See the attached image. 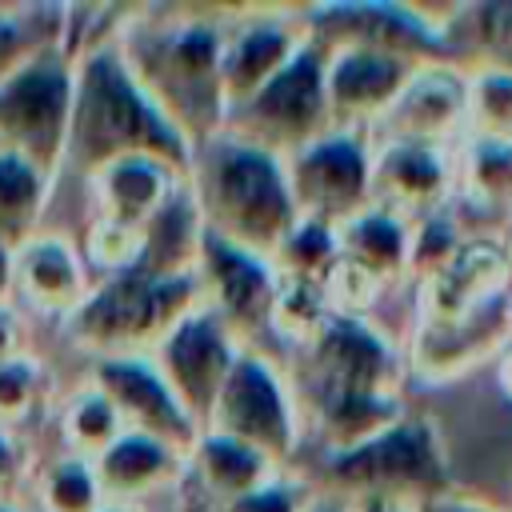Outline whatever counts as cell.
I'll use <instances>...</instances> for the list:
<instances>
[{
  "label": "cell",
  "mask_w": 512,
  "mask_h": 512,
  "mask_svg": "<svg viewBox=\"0 0 512 512\" xmlns=\"http://www.w3.org/2000/svg\"><path fill=\"white\" fill-rule=\"evenodd\" d=\"M304 392L332 452H344L400 420V364L392 344L360 316L328 312L304 352Z\"/></svg>",
  "instance_id": "6da1fadb"
},
{
  "label": "cell",
  "mask_w": 512,
  "mask_h": 512,
  "mask_svg": "<svg viewBox=\"0 0 512 512\" xmlns=\"http://www.w3.org/2000/svg\"><path fill=\"white\" fill-rule=\"evenodd\" d=\"M148 156L180 176L192 168V144L172 128V120L144 96L132 68L116 44H96L76 60V96L64 160L96 176L116 160Z\"/></svg>",
  "instance_id": "7a4b0ae2"
},
{
  "label": "cell",
  "mask_w": 512,
  "mask_h": 512,
  "mask_svg": "<svg viewBox=\"0 0 512 512\" xmlns=\"http://www.w3.org/2000/svg\"><path fill=\"white\" fill-rule=\"evenodd\" d=\"M228 28L176 16L144 28H128L116 40L124 64L132 68L144 96L172 120V128L192 144V152L224 132V84H220V56H224Z\"/></svg>",
  "instance_id": "3957f363"
},
{
  "label": "cell",
  "mask_w": 512,
  "mask_h": 512,
  "mask_svg": "<svg viewBox=\"0 0 512 512\" xmlns=\"http://www.w3.org/2000/svg\"><path fill=\"white\" fill-rule=\"evenodd\" d=\"M188 188L212 236L268 260L300 220L284 160L228 132H216L192 152Z\"/></svg>",
  "instance_id": "277c9868"
},
{
  "label": "cell",
  "mask_w": 512,
  "mask_h": 512,
  "mask_svg": "<svg viewBox=\"0 0 512 512\" xmlns=\"http://www.w3.org/2000/svg\"><path fill=\"white\" fill-rule=\"evenodd\" d=\"M200 308V276L192 272H108L100 288H88L72 312V336L100 356H144L188 312Z\"/></svg>",
  "instance_id": "5b68a950"
},
{
  "label": "cell",
  "mask_w": 512,
  "mask_h": 512,
  "mask_svg": "<svg viewBox=\"0 0 512 512\" xmlns=\"http://www.w3.org/2000/svg\"><path fill=\"white\" fill-rule=\"evenodd\" d=\"M328 480L336 492L348 500H400V504H420L428 496L444 492L448 468L440 440L432 424L416 416H400L376 436L332 452L328 460Z\"/></svg>",
  "instance_id": "8992f818"
},
{
  "label": "cell",
  "mask_w": 512,
  "mask_h": 512,
  "mask_svg": "<svg viewBox=\"0 0 512 512\" xmlns=\"http://www.w3.org/2000/svg\"><path fill=\"white\" fill-rule=\"evenodd\" d=\"M332 128L328 92H324V48L304 40V48L248 100L228 108L224 132L248 140L272 156H292L308 140Z\"/></svg>",
  "instance_id": "52a82bcc"
},
{
  "label": "cell",
  "mask_w": 512,
  "mask_h": 512,
  "mask_svg": "<svg viewBox=\"0 0 512 512\" xmlns=\"http://www.w3.org/2000/svg\"><path fill=\"white\" fill-rule=\"evenodd\" d=\"M76 96V60L52 44L0 84V148L24 156L40 172L64 160Z\"/></svg>",
  "instance_id": "ba28073f"
},
{
  "label": "cell",
  "mask_w": 512,
  "mask_h": 512,
  "mask_svg": "<svg viewBox=\"0 0 512 512\" xmlns=\"http://www.w3.org/2000/svg\"><path fill=\"white\" fill-rule=\"evenodd\" d=\"M304 36L324 48H372L412 64H456L440 32V16L416 4H320L300 12Z\"/></svg>",
  "instance_id": "9c48e42d"
},
{
  "label": "cell",
  "mask_w": 512,
  "mask_h": 512,
  "mask_svg": "<svg viewBox=\"0 0 512 512\" xmlns=\"http://www.w3.org/2000/svg\"><path fill=\"white\" fill-rule=\"evenodd\" d=\"M296 212L328 228L348 224L372 204V152L356 128H328L292 156H284Z\"/></svg>",
  "instance_id": "30bf717a"
},
{
  "label": "cell",
  "mask_w": 512,
  "mask_h": 512,
  "mask_svg": "<svg viewBox=\"0 0 512 512\" xmlns=\"http://www.w3.org/2000/svg\"><path fill=\"white\" fill-rule=\"evenodd\" d=\"M204 432L240 440L272 464L292 456V448L300 440V416H296V404H292L284 380L260 352L236 356V364L208 412Z\"/></svg>",
  "instance_id": "8fae6325"
},
{
  "label": "cell",
  "mask_w": 512,
  "mask_h": 512,
  "mask_svg": "<svg viewBox=\"0 0 512 512\" xmlns=\"http://www.w3.org/2000/svg\"><path fill=\"white\" fill-rule=\"evenodd\" d=\"M240 348H236V332L220 320V312H212L208 304H200L196 312H188L160 344H156V372L164 376V384L172 388V396L184 404V412L200 424H208V412L236 364Z\"/></svg>",
  "instance_id": "7c38bea8"
},
{
  "label": "cell",
  "mask_w": 512,
  "mask_h": 512,
  "mask_svg": "<svg viewBox=\"0 0 512 512\" xmlns=\"http://www.w3.org/2000/svg\"><path fill=\"white\" fill-rule=\"evenodd\" d=\"M92 388L116 408L128 432L156 436L180 456L192 452V444L200 440V424L184 412V404L172 396L156 364L144 356H96Z\"/></svg>",
  "instance_id": "4fadbf2b"
},
{
  "label": "cell",
  "mask_w": 512,
  "mask_h": 512,
  "mask_svg": "<svg viewBox=\"0 0 512 512\" xmlns=\"http://www.w3.org/2000/svg\"><path fill=\"white\" fill-rule=\"evenodd\" d=\"M196 276L204 288H212V312L240 336L272 324V300L280 288V272L268 256H256L248 248H236L204 228L200 252H196Z\"/></svg>",
  "instance_id": "5bb4252c"
},
{
  "label": "cell",
  "mask_w": 512,
  "mask_h": 512,
  "mask_svg": "<svg viewBox=\"0 0 512 512\" xmlns=\"http://www.w3.org/2000/svg\"><path fill=\"white\" fill-rule=\"evenodd\" d=\"M416 68L424 64L372 52V48L324 52V92H328L332 128H352V124L384 116L404 92V84L416 76Z\"/></svg>",
  "instance_id": "9a60e30c"
},
{
  "label": "cell",
  "mask_w": 512,
  "mask_h": 512,
  "mask_svg": "<svg viewBox=\"0 0 512 512\" xmlns=\"http://www.w3.org/2000/svg\"><path fill=\"white\" fill-rule=\"evenodd\" d=\"M304 40L308 36L300 20H284V16H260V20H244L240 28H228L220 56L224 104L236 108L256 88H264L304 48Z\"/></svg>",
  "instance_id": "2e32d148"
},
{
  "label": "cell",
  "mask_w": 512,
  "mask_h": 512,
  "mask_svg": "<svg viewBox=\"0 0 512 512\" xmlns=\"http://www.w3.org/2000/svg\"><path fill=\"white\" fill-rule=\"evenodd\" d=\"M396 140L436 144L460 120H468V76L456 64H424L384 112Z\"/></svg>",
  "instance_id": "e0dca14e"
},
{
  "label": "cell",
  "mask_w": 512,
  "mask_h": 512,
  "mask_svg": "<svg viewBox=\"0 0 512 512\" xmlns=\"http://www.w3.org/2000/svg\"><path fill=\"white\" fill-rule=\"evenodd\" d=\"M448 192V160L436 144H408L392 140L380 156H372V196L376 208L400 212H428Z\"/></svg>",
  "instance_id": "ac0fdd59"
},
{
  "label": "cell",
  "mask_w": 512,
  "mask_h": 512,
  "mask_svg": "<svg viewBox=\"0 0 512 512\" xmlns=\"http://www.w3.org/2000/svg\"><path fill=\"white\" fill-rule=\"evenodd\" d=\"M12 284L44 312L72 316L88 296L80 252L60 236H28L12 252Z\"/></svg>",
  "instance_id": "d6986e66"
},
{
  "label": "cell",
  "mask_w": 512,
  "mask_h": 512,
  "mask_svg": "<svg viewBox=\"0 0 512 512\" xmlns=\"http://www.w3.org/2000/svg\"><path fill=\"white\" fill-rule=\"evenodd\" d=\"M92 468H96V480H100L104 500L128 504V500L148 496L160 484L176 480L180 452L168 448L156 436H144V432H128L124 428L100 456H92Z\"/></svg>",
  "instance_id": "ffe728a7"
},
{
  "label": "cell",
  "mask_w": 512,
  "mask_h": 512,
  "mask_svg": "<svg viewBox=\"0 0 512 512\" xmlns=\"http://www.w3.org/2000/svg\"><path fill=\"white\" fill-rule=\"evenodd\" d=\"M188 176H180L176 168L148 160V156H132V160H116L108 168H100L92 176L96 192H100V220L124 224V228H144L160 204L176 192V184H184Z\"/></svg>",
  "instance_id": "44dd1931"
},
{
  "label": "cell",
  "mask_w": 512,
  "mask_h": 512,
  "mask_svg": "<svg viewBox=\"0 0 512 512\" xmlns=\"http://www.w3.org/2000/svg\"><path fill=\"white\" fill-rule=\"evenodd\" d=\"M508 264L512 260L492 244H460V252L428 276L432 320H456L504 296L500 284L508 280Z\"/></svg>",
  "instance_id": "7402d4cb"
},
{
  "label": "cell",
  "mask_w": 512,
  "mask_h": 512,
  "mask_svg": "<svg viewBox=\"0 0 512 512\" xmlns=\"http://www.w3.org/2000/svg\"><path fill=\"white\" fill-rule=\"evenodd\" d=\"M436 16H440V32L456 64L472 60L484 72L512 76V0L456 4Z\"/></svg>",
  "instance_id": "603a6c76"
},
{
  "label": "cell",
  "mask_w": 512,
  "mask_h": 512,
  "mask_svg": "<svg viewBox=\"0 0 512 512\" xmlns=\"http://www.w3.org/2000/svg\"><path fill=\"white\" fill-rule=\"evenodd\" d=\"M504 328H508V300L504 296H496L484 308L456 316V320H428V332L416 348V364L428 376L452 372V368L484 356L504 336Z\"/></svg>",
  "instance_id": "cb8c5ba5"
},
{
  "label": "cell",
  "mask_w": 512,
  "mask_h": 512,
  "mask_svg": "<svg viewBox=\"0 0 512 512\" xmlns=\"http://www.w3.org/2000/svg\"><path fill=\"white\" fill-rule=\"evenodd\" d=\"M336 248H340L344 264L372 276L376 284H384L400 268H408V228L400 216H392L376 204H368L364 212H356L348 224L336 228Z\"/></svg>",
  "instance_id": "d4e9b609"
},
{
  "label": "cell",
  "mask_w": 512,
  "mask_h": 512,
  "mask_svg": "<svg viewBox=\"0 0 512 512\" xmlns=\"http://www.w3.org/2000/svg\"><path fill=\"white\" fill-rule=\"evenodd\" d=\"M188 468L192 480L220 500V508L252 488H260L268 476H276V464L264 460L260 452H252L240 440H228L220 432H200V440L188 452Z\"/></svg>",
  "instance_id": "484cf974"
},
{
  "label": "cell",
  "mask_w": 512,
  "mask_h": 512,
  "mask_svg": "<svg viewBox=\"0 0 512 512\" xmlns=\"http://www.w3.org/2000/svg\"><path fill=\"white\" fill-rule=\"evenodd\" d=\"M44 196H48V172L0 148V244L16 252L28 236H36Z\"/></svg>",
  "instance_id": "4316f807"
},
{
  "label": "cell",
  "mask_w": 512,
  "mask_h": 512,
  "mask_svg": "<svg viewBox=\"0 0 512 512\" xmlns=\"http://www.w3.org/2000/svg\"><path fill=\"white\" fill-rule=\"evenodd\" d=\"M60 8H0V84L60 36Z\"/></svg>",
  "instance_id": "83f0119b"
},
{
  "label": "cell",
  "mask_w": 512,
  "mask_h": 512,
  "mask_svg": "<svg viewBox=\"0 0 512 512\" xmlns=\"http://www.w3.org/2000/svg\"><path fill=\"white\" fill-rule=\"evenodd\" d=\"M336 260H340L336 228H328L320 220H308V216H300L292 224V232L280 240V248L272 252V264H276L280 276H300V280H316V284L328 280Z\"/></svg>",
  "instance_id": "f1b7e54d"
},
{
  "label": "cell",
  "mask_w": 512,
  "mask_h": 512,
  "mask_svg": "<svg viewBox=\"0 0 512 512\" xmlns=\"http://www.w3.org/2000/svg\"><path fill=\"white\" fill-rule=\"evenodd\" d=\"M40 500H44V512H96L104 504V492H100L92 460L76 452L52 460L40 484Z\"/></svg>",
  "instance_id": "f546056e"
},
{
  "label": "cell",
  "mask_w": 512,
  "mask_h": 512,
  "mask_svg": "<svg viewBox=\"0 0 512 512\" xmlns=\"http://www.w3.org/2000/svg\"><path fill=\"white\" fill-rule=\"evenodd\" d=\"M120 432H124V420L116 416V408H112L96 388L80 392V396L68 404V412H64V436H68L72 452L84 456V460L100 456Z\"/></svg>",
  "instance_id": "4dcf8cb0"
},
{
  "label": "cell",
  "mask_w": 512,
  "mask_h": 512,
  "mask_svg": "<svg viewBox=\"0 0 512 512\" xmlns=\"http://www.w3.org/2000/svg\"><path fill=\"white\" fill-rule=\"evenodd\" d=\"M328 312H332V304H328L324 284L300 280V276H280V288L272 300V328L300 336V340H312L316 328L328 320Z\"/></svg>",
  "instance_id": "1f68e13d"
},
{
  "label": "cell",
  "mask_w": 512,
  "mask_h": 512,
  "mask_svg": "<svg viewBox=\"0 0 512 512\" xmlns=\"http://www.w3.org/2000/svg\"><path fill=\"white\" fill-rule=\"evenodd\" d=\"M468 116L480 120L484 136H500L512 128V76L480 72L468 84Z\"/></svg>",
  "instance_id": "d6a6232c"
},
{
  "label": "cell",
  "mask_w": 512,
  "mask_h": 512,
  "mask_svg": "<svg viewBox=\"0 0 512 512\" xmlns=\"http://www.w3.org/2000/svg\"><path fill=\"white\" fill-rule=\"evenodd\" d=\"M460 252V236L444 216H428L416 232H408V264L424 276L440 272Z\"/></svg>",
  "instance_id": "836d02e7"
},
{
  "label": "cell",
  "mask_w": 512,
  "mask_h": 512,
  "mask_svg": "<svg viewBox=\"0 0 512 512\" xmlns=\"http://www.w3.org/2000/svg\"><path fill=\"white\" fill-rule=\"evenodd\" d=\"M36 392H40V368L32 356H12L0 364V428L8 420H20L32 404H36Z\"/></svg>",
  "instance_id": "e575fe53"
},
{
  "label": "cell",
  "mask_w": 512,
  "mask_h": 512,
  "mask_svg": "<svg viewBox=\"0 0 512 512\" xmlns=\"http://www.w3.org/2000/svg\"><path fill=\"white\" fill-rule=\"evenodd\" d=\"M472 184L488 196H504L512 192V144L500 136H480L472 148V168H468Z\"/></svg>",
  "instance_id": "d590c367"
},
{
  "label": "cell",
  "mask_w": 512,
  "mask_h": 512,
  "mask_svg": "<svg viewBox=\"0 0 512 512\" xmlns=\"http://www.w3.org/2000/svg\"><path fill=\"white\" fill-rule=\"evenodd\" d=\"M308 504H312V500H308L296 484H288V480H280V476H268L260 488H252V492L228 500L220 512H308Z\"/></svg>",
  "instance_id": "8d00e7d4"
},
{
  "label": "cell",
  "mask_w": 512,
  "mask_h": 512,
  "mask_svg": "<svg viewBox=\"0 0 512 512\" xmlns=\"http://www.w3.org/2000/svg\"><path fill=\"white\" fill-rule=\"evenodd\" d=\"M412 512H492V508H488V504H480V500H468V496L440 492V496H428V500L412 504Z\"/></svg>",
  "instance_id": "74e56055"
},
{
  "label": "cell",
  "mask_w": 512,
  "mask_h": 512,
  "mask_svg": "<svg viewBox=\"0 0 512 512\" xmlns=\"http://www.w3.org/2000/svg\"><path fill=\"white\" fill-rule=\"evenodd\" d=\"M12 356H20V316L8 304H0V364Z\"/></svg>",
  "instance_id": "f35d334b"
},
{
  "label": "cell",
  "mask_w": 512,
  "mask_h": 512,
  "mask_svg": "<svg viewBox=\"0 0 512 512\" xmlns=\"http://www.w3.org/2000/svg\"><path fill=\"white\" fill-rule=\"evenodd\" d=\"M20 472V444L0 428V488H8Z\"/></svg>",
  "instance_id": "ab89813d"
},
{
  "label": "cell",
  "mask_w": 512,
  "mask_h": 512,
  "mask_svg": "<svg viewBox=\"0 0 512 512\" xmlns=\"http://www.w3.org/2000/svg\"><path fill=\"white\" fill-rule=\"evenodd\" d=\"M348 512H412V504H400V500H352Z\"/></svg>",
  "instance_id": "60d3db41"
},
{
  "label": "cell",
  "mask_w": 512,
  "mask_h": 512,
  "mask_svg": "<svg viewBox=\"0 0 512 512\" xmlns=\"http://www.w3.org/2000/svg\"><path fill=\"white\" fill-rule=\"evenodd\" d=\"M8 292H12V248L0 244V304L8 300Z\"/></svg>",
  "instance_id": "b9f144b4"
},
{
  "label": "cell",
  "mask_w": 512,
  "mask_h": 512,
  "mask_svg": "<svg viewBox=\"0 0 512 512\" xmlns=\"http://www.w3.org/2000/svg\"><path fill=\"white\" fill-rule=\"evenodd\" d=\"M500 380H504V388L512 392V344H508V352H504V360H500Z\"/></svg>",
  "instance_id": "7bdbcfd3"
},
{
  "label": "cell",
  "mask_w": 512,
  "mask_h": 512,
  "mask_svg": "<svg viewBox=\"0 0 512 512\" xmlns=\"http://www.w3.org/2000/svg\"><path fill=\"white\" fill-rule=\"evenodd\" d=\"M308 512H348V508H340V504H332V500H312Z\"/></svg>",
  "instance_id": "ee69618b"
},
{
  "label": "cell",
  "mask_w": 512,
  "mask_h": 512,
  "mask_svg": "<svg viewBox=\"0 0 512 512\" xmlns=\"http://www.w3.org/2000/svg\"><path fill=\"white\" fill-rule=\"evenodd\" d=\"M96 512H132V504H112V500H104Z\"/></svg>",
  "instance_id": "f6af8a7d"
},
{
  "label": "cell",
  "mask_w": 512,
  "mask_h": 512,
  "mask_svg": "<svg viewBox=\"0 0 512 512\" xmlns=\"http://www.w3.org/2000/svg\"><path fill=\"white\" fill-rule=\"evenodd\" d=\"M0 512H12V508H8V504H0Z\"/></svg>",
  "instance_id": "bcb514c9"
}]
</instances>
